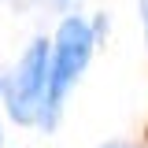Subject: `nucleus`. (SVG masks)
Listing matches in <instances>:
<instances>
[{
  "label": "nucleus",
  "instance_id": "1",
  "mask_svg": "<svg viewBox=\"0 0 148 148\" xmlns=\"http://www.w3.org/2000/svg\"><path fill=\"white\" fill-rule=\"evenodd\" d=\"M100 48L96 30H92V15L71 11V15H59L52 30V85H48V108L41 119V130L52 133L63 119L67 108V96L74 92V85L82 82V74L89 71L92 56Z\"/></svg>",
  "mask_w": 148,
  "mask_h": 148
},
{
  "label": "nucleus",
  "instance_id": "2",
  "mask_svg": "<svg viewBox=\"0 0 148 148\" xmlns=\"http://www.w3.org/2000/svg\"><path fill=\"white\" fill-rule=\"evenodd\" d=\"M48 85H52V34H34L22 45L15 67L0 78L8 119L15 126L41 130V119L48 108Z\"/></svg>",
  "mask_w": 148,
  "mask_h": 148
},
{
  "label": "nucleus",
  "instance_id": "6",
  "mask_svg": "<svg viewBox=\"0 0 148 148\" xmlns=\"http://www.w3.org/2000/svg\"><path fill=\"white\" fill-rule=\"evenodd\" d=\"M100 148H141V145H126V141H108V145H100Z\"/></svg>",
  "mask_w": 148,
  "mask_h": 148
},
{
  "label": "nucleus",
  "instance_id": "3",
  "mask_svg": "<svg viewBox=\"0 0 148 148\" xmlns=\"http://www.w3.org/2000/svg\"><path fill=\"white\" fill-rule=\"evenodd\" d=\"M92 30H96V41H100V48L108 45V30H111V15L108 11H96L92 15Z\"/></svg>",
  "mask_w": 148,
  "mask_h": 148
},
{
  "label": "nucleus",
  "instance_id": "7",
  "mask_svg": "<svg viewBox=\"0 0 148 148\" xmlns=\"http://www.w3.org/2000/svg\"><path fill=\"white\" fill-rule=\"evenodd\" d=\"M0 148H4V130H0Z\"/></svg>",
  "mask_w": 148,
  "mask_h": 148
},
{
  "label": "nucleus",
  "instance_id": "4",
  "mask_svg": "<svg viewBox=\"0 0 148 148\" xmlns=\"http://www.w3.org/2000/svg\"><path fill=\"white\" fill-rule=\"evenodd\" d=\"M41 8H52L59 15H71V11H82V0H37Z\"/></svg>",
  "mask_w": 148,
  "mask_h": 148
},
{
  "label": "nucleus",
  "instance_id": "5",
  "mask_svg": "<svg viewBox=\"0 0 148 148\" xmlns=\"http://www.w3.org/2000/svg\"><path fill=\"white\" fill-rule=\"evenodd\" d=\"M137 18H141V37H145V48H148V0H137Z\"/></svg>",
  "mask_w": 148,
  "mask_h": 148
},
{
  "label": "nucleus",
  "instance_id": "8",
  "mask_svg": "<svg viewBox=\"0 0 148 148\" xmlns=\"http://www.w3.org/2000/svg\"><path fill=\"white\" fill-rule=\"evenodd\" d=\"M0 108H4V89H0Z\"/></svg>",
  "mask_w": 148,
  "mask_h": 148
}]
</instances>
